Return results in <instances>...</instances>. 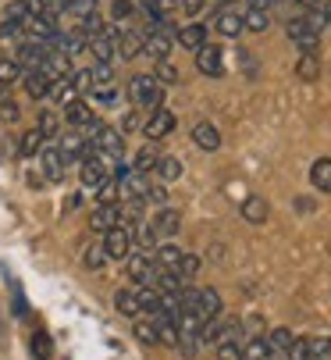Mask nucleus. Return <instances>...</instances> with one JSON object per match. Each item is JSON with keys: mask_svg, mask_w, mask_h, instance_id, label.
Instances as JSON below:
<instances>
[{"mask_svg": "<svg viewBox=\"0 0 331 360\" xmlns=\"http://www.w3.org/2000/svg\"><path fill=\"white\" fill-rule=\"evenodd\" d=\"M324 22L331 25V0H327V4H324Z\"/></svg>", "mask_w": 331, "mask_h": 360, "instance_id": "56", "label": "nucleus"}, {"mask_svg": "<svg viewBox=\"0 0 331 360\" xmlns=\"http://www.w3.org/2000/svg\"><path fill=\"white\" fill-rule=\"evenodd\" d=\"M65 11H72L75 18H82V15L96 11V0H68V4H65Z\"/></svg>", "mask_w": 331, "mask_h": 360, "instance_id": "48", "label": "nucleus"}, {"mask_svg": "<svg viewBox=\"0 0 331 360\" xmlns=\"http://www.w3.org/2000/svg\"><path fill=\"white\" fill-rule=\"evenodd\" d=\"M36 129H39L46 139H53V136L61 132V118L53 115V111H43V115H39V122H36Z\"/></svg>", "mask_w": 331, "mask_h": 360, "instance_id": "40", "label": "nucleus"}, {"mask_svg": "<svg viewBox=\"0 0 331 360\" xmlns=\"http://www.w3.org/2000/svg\"><path fill=\"white\" fill-rule=\"evenodd\" d=\"M285 353H289V360H310V346H306V339H292V346H289Z\"/></svg>", "mask_w": 331, "mask_h": 360, "instance_id": "50", "label": "nucleus"}, {"mask_svg": "<svg viewBox=\"0 0 331 360\" xmlns=\"http://www.w3.org/2000/svg\"><path fill=\"white\" fill-rule=\"evenodd\" d=\"M143 132H146L153 143L164 139V136H171V132H175V115H171L168 108H153L150 118H146V125H143Z\"/></svg>", "mask_w": 331, "mask_h": 360, "instance_id": "8", "label": "nucleus"}, {"mask_svg": "<svg viewBox=\"0 0 331 360\" xmlns=\"http://www.w3.org/2000/svg\"><path fill=\"white\" fill-rule=\"evenodd\" d=\"M50 96H53V104H61V108H68L75 96H82V93L75 89V82H72V72H68V75H53V82H50Z\"/></svg>", "mask_w": 331, "mask_h": 360, "instance_id": "15", "label": "nucleus"}, {"mask_svg": "<svg viewBox=\"0 0 331 360\" xmlns=\"http://www.w3.org/2000/svg\"><path fill=\"white\" fill-rule=\"evenodd\" d=\"M160 96H164V89H160V82H157V75H132L129 79V100H132V108H160Z\"/></svg>", "mask_w": 331, "mask_h": 360, "instance_id": "2", "label": "nucleus"}, {"mask_svg": "<svg viewBox=\"0 0 331 360\" xmlns=\"http://www.w3.org/2000/svg\"><path fill=\"white\" fill-rule=\"evenodd\" d=\"M296 75H299L303 82H313V79L320 75V65H317V58H313V54H303V58H299V65H296Z\"/></svg>", "mask_w": 331, "mask_h": 360, "instance_id": "34", "label": "nucleus"}, {"mask_svg": "<svg viewBox=\"0 0 331 360\" xmlns=\"http://www.w3.org/2000/svg\"><path fill=\"white\" fill-rule=\"evenodd\" d=\"M93 75V86H115V68H110V61H96V68H89Z\"/></svg>", "mask_w": 331, "mask_h": 360, "instance_id": "41", "label": "nucleus"}, {"mask_svg": "<svg viewBox=\"0 0 331 360\" xmlns=\"http://www.w3.org/2000/svg\"><path fill=\"white\" fill-rule=\"evenodd\" d=\"M196 318L200 321H210V318H221V292L217 289H196Z\"/></svg>", "mask_w": 331, "mask_h": 360, "instance_id": "12", "label": "nucleus"}, {"mask_svg": "<svg viewBox=\"0 0 331 360\" xmlns=\"http://www.w3.org/2000/svg\"><path fill=\"white\" fill-rule=\"evenodd\" d=\"M292 339H296V335H292L289 328H274V332L267 335V342H271V349H278V353H285V349L292 346Z\"/></svg>", "mask_w": 331, "mask_h": 360, "instance_id": "43", "label": "nucleus"}, {"mask_svg": "<svg viewBox=\"0 0 331 360\" xmlns=\"http://www.w3.org/2000/svg\"><path fill=\"white\" fill-rule=\"evenodd\" d=\"M160 289L157 285H139L136 289V300H139V314H157L160 311Z\"/></svg>", "mask_w": 331, "mask_h": 360, "instance_id": "23", "label": "nucleus"}, {"mask_svg": "<svg viewBox=\"0 0 331 360\" xmlns=\"http://www.w3.org/2000/svg\"><path fill=\"white\" fill-rule=\"evenodd\" d=\"M271 353H274V349H271V342H267L264 335H253V339H249V346L242 349V360H271Z\"/></svg>", "mask_w": 331, "mask_h": 360, "instance_id": "30", "label": "nucleus"}, {"mask_svg": "<svg viewBox=\"0 0 331 360\" xmlns=\"http://www.w3.org/2000/svg\"><path fill=\"white\" fill-rule=\"evenodd\" d=\"M4 22H29V0H11L4 8Z\"/></svg>", "mask_w": 331, "mask_h": 360, "instance_id": "42", "label": "nucleus"}, {"mask_svg": "<svg viewBox=\"0 0 331 360\" xmlns=\"http://www.w3.org/2000/svg\"><path fill=\"white\" fill-rule=\"evenodd\" d=\"M214 29L221 32V36H228V39H235L246 25H242V15L239 11H232V8H221L217 15H214Z\"/></svg>", "mask_w": 331, "mask_h": 360, "instance_id": "16", "label": "nucleus"}, {"mask_svg": "<svg viewBox=\"0 0 331 360\" xmlns=\"http://www.w3.org/2000/svg\"><path fill=\"white\" fill-rule=\"evenodd\" d=\"M157 158H160V153H157L153 146H143V150L136 153V161H132V168L146 175V172H153V165H157Z\"/></svg>", "mask_w": 331, "mask_h": 360, "instance_id": "37", "label": "nucleus"}, {"mask_svg": "<svg viewBox=\"0 0 331 360\" xmlns=\"http://www.w3.org/2000/svg\"><path fill=\"white\" fill-rule=\"evenodd\" d=\"M182 278H193L196 271H200V257H193V253H182V261H179V268H175Z\"/></svg>", "mask_w": 331, "mask_h": 360, "instance_id": "47", "label": "nucleus"}, {"mask_svg": "<svg viewBox=\"0 0 331 360\" xmlns=\"http://www.w3.org/2000/svg\"><path fill=\"white\" fill-rule=\"evenodd\" d=\"M139 54H143V36H139L136 29H125V32L115 36V58H118V61H132V58H139Z\"/></svg>", "mask_w": 331, "mask_h": 360, "instance_id": "10", "label": "nucleus"}, {"mask_svg": "<svg viewBox=\"0 0 331 360\" xmlns=\"http://www.w3.org/2000/svg\"><path fill=\"white\" fill-rule=\"evenodd\" d=\"M299 4H303L306 11H313V8H320V0H299Z\"/></svg>", "mask_w": 331, "mask_h": 360, "instance_id": "55", "label": "nucleus"}, {"mask_svg": "<svg viewBox=\"0 0 331 360\" xmlns=\"http://www.w3.org/2000/svg\"><path fill=\"white\" fill-rule=\"evenodd\" d=\"M242 25H246L249 32H267V25H271L267 8H249V11L242 15Z\"/></svg>", "mask_w": 331, "mask_h": 360, "instance_id": "29", "label": "nucleus"}, {"mask_svg": "<svg viewBox=\"0 0 331 360\" xmlns=\"http://www.w3.org/2000/svg\"><path fill=\"white\" fill-rule=\"evenodd\" d=\"M18 118H22V111H18V100H11V96H0V122H4V125H18Z\"/></svg>", "mask_w": 331, "mask_h": 360, "instance_id": "36", "label": "nucleus"}, {"mask_svg": "<svg viewBox=\"0 0 331 360\" xmlns=\"http://www.w3.org/2000/svg\"><path fill=\"white\" fill-rule=\"evenodd\" d=\"M132 335H136V342H143V346H157V342H160V335H157V321H153V318H136Z\"/></svg>", "mask_w": 331, "mask_h": 360, "instance_id": "25", "label": "nucleus"}, {"mask_svg": "<svg viewBox=\"0 0 331 360\" xmlns=\"http://www.w3.org/2000/svg\"><path fill=\"white\" fill-rule=\"evenodd\" d=\"M139 15V8L132 4V0H115V4H110V18L115 22H132Z\"/></svg>", "mask_w": 331, "mask_h": 360, "instance_id": "35", "label": "nucleus"}, {"mask_svg": "<svg viewBox=\"0 0 331 360\" xmlns=\"http://www.w3.org/2000/svg\"><path fill=\"white\" fill-rule=\"evenodd\" d=\"M267 214H271V207H267V200H264V196H257V193H253V196H246V200H242V218H246L249 225H264V221H267Z\"/></svg>", "mask_w": 331, "mask_h": 360, "instance_id": "20", "label": "nucleus"}, {"mask_svg": "<svg viewBox=\"0 0 331 360\" xmlns=\"http://www.w3.org/2000/svg\"><path fill=\"white\" fill-rule=\"evenodd\" d=\"M196 68H200L203 75H210V79L225 75V50L214 46V43H203V46L196 50Z\"/></svg>", "mask_w": 331, "mask_h": 360, "instance_id": "6", "label": "nucleus"}, {"mask_svg": "<svg viewBox=\"0 0 331 360\" xmlns=\"http://www.w3.org/2000/svg\"><path fill=\"white\" fill-rule=\"evenodd\" d=\"M143 125H146V118H143L139 111H129V115H125V122H122V129H125V132H139Z\"/></svg>", "mask_w": 331, "mask_h": 360, "instance_id": "52", "label": "nucleus"}, {"mask_svg": "<svg viewBox=\"0 0 331 360\" xmlns=\"http://www.w3.org/2000/svg\"><path fill=\"white\" fill-rule=\"evenodd\" d=\"M79 165H82V168H79V179H82V186L96 189V186H100V182L107 179V168H103V165H100V161L93 158V153H89L86 161H79Z\"/></svg>", "mask_w": 331, "mask_h": 360, "instance_id": "21", "label": "nucleus"}, {"mask_svg": "<svg viewBox=\"0 0 331 360\" xmlns=\"http://www.w3.org/2000/svg\"><path fill=\"white\" fill-rule=\"evenodd\" d=\"M310 182H313V189L331 193V158H320L310 165Z\"/></svg>", "mask_w": 331, "mask_h": 360, "instance_id": "24", "label": "nucleus"}, {"mask_svg": "<svg viewBox=\"0 0 331 360\" xmlns=\"http://www.w3.org/2000/svg\"><path fill=\"white\" fill-rule=\"evenodd\" d=\"M29 349H32L36 360H50V356H53V339H50L46 332H36L32 342H29Z\"/></svg>", "mask_w": 331, "mask_h": 360, "instance_id": "32", "label": "nucleus"}, {"mask_svg": "<svg viewBox=\"0 0 331 360\" xmlns=\"http://www.w3.org/2000/svg\"><path fill=\"white\" fill-rule=\"evenodd\" d=\"M79 29L86 32V39H93V36H100V32H103V29H110V25L103 22V15H100V11H89V15H82V18H79Z\"/></svg>", "mask_w": 331, "mask_h": 360, "instance_id": "31", "label": "nucleus"}, {"mask_svg": "<svg viewBox=\"0 0 331 360\" xmlns=\"http://www.w3.org/2000/svg\"><path fill=\"white\" fill-rule=\"evenodd\" d=\"M96 200H100V203H118V200H122L118 179H103V182L96 186Z\"/></svg>", "mask_w": 331, "mask_h": 360, "instance_id": "38", "label": "nucleus"}, {"mask_svg": "<svg viewBox=\"0 0 331 360\" xmlns=\"http://www.w3.org/2000/svg\"><path fill=\"white\" fill-rule=\"evenodd\" d=\"M115 225H122V203H100V207L89 214V229H93L96 236L110 232Z\"/></svg>", "mask_w": 331, "mask_h": 360, "instance_id": "7", "label": "nucleus"}, {"mask_svg": "<svg viewBox=\"0 0 331 360\" xmlns=\"http://www.w3.org/2000/svg\"><path fill=\"white\" fill-rule=\"evenodd\" d=\"M324 25H327L324 15H313V11H310V15H303V18H292L285 32H289V39L303 50V54H313V50L320 46V29H324Z\"/></svg>", "mask_w": 331, "mask_h": 360, "instance_id": "1", "label": "nucleus"}, {"mask_svg": "<svg viewBox=\"0 0 331 360\" xmlns=\"http://www.w3.org/2000/svg\"><path fill=\"white\" fill-rule=\"evenodd\" d=\"M306 346H310V360H320V356L331 353V339L327 335H313V339H306Z\"/></svg>", "mask_w": 331, "mask_h": 360, "instance_id": "44", "label": "nucleus"}, {"mask_svg": "<svg viewBox=\"0 0 331 360\" xmlns=\"http://www.w3.org/2000/svg\"><path fill=\"white\" fill-rule=\"evenodd\" d=\"M43 143H46V136H43L39 129H29V132L18 139V153H22V158H32V153L43 150Z\"/></svg>", "mask_w": 331, "mask_h": 360, "instance_id": "28", "label": "nucleus"}, {"mask_svg": "<svg viewBox=\"0 0 331 360\" xmlns=\"http://www.w3.org/2000/svg\"><path fill=\"white\" fill-rule=\"evenodd\" d=\"M89 93H93L96 104H118V89L115 86H93Z\"/></svg>", "mask_w": 331, "mask_h": 360, "instance_id": "46", "label": "nucleus"}, {"mask_svg": "<svg viewBox=\"0 0 331 360\" xmlns=\"http://www.w3.org/2000/svg\"><path fill=\"white\" fill-rule=\"evenodd\" d=\"M65 122H68L72 129H79V132H82L86 125H93V122H96V115H93V108L86 104V100H82V96H75V100H72V104L65 108Z\"/></svg>", "mask_w": 331, "mask_h": 360, "instance_id": "14", "label": "nucleus"}, {"mask_svg": "<svg viewBox=\"0 0 331 360\" xmlns=\"http://www.w3.org/2000/svg\"><path fill=\"white\" fill-rule=\"evenodd\" d=\"M22 79V65L11 58H0V86H15Z\"/></svg>", "mask_w": 331, "mask_h": 360, "instance_id": "33", "label": "nucleus"}, {"mask_svg": "<svg viewBox=\"0 0 331 360\" xmlns=\"http://www.w3.org/2000/svg\"><path fill=\"white\" fill-rule=\"evenodd\" d=\"M82 261H86V268H103L107 264V253H103V246H96V243H89V246H82Z\"/></svg>", "mask_w": 331, "mask_h": 360, "instance_id": "39", "label": "nucleus"}, {"mask_svg": "<svg viewBox=\"0 0 331 360\" xmlns=\"http://www.w3.org/2000/svg\"><path fill=\"white\" fill-rule=\"evenodd\" d=\"M103 253H107V261H125V257L132 253V232L125 225H115L110 232H103Z\"/></svg>", "mask_w": 331, "mask_h": 360, "instance_id": "4", "label": "nucleus"}, {"mask_svg": "<svg viewBox=\"0 0 331 360\" xmlns=\"http://www.w3.org/2000/svg\"><path fill=\"white\" fill-rule=\"evenodd\" d=\"M125 271H129V278H136L139 285H153L160 264L153 261V253L139 250V253H129V257H125Z\"/></svg>", "mask_w": 331, "mask_h": 360, "instance_id": "3", "label": "nucleus"}, {"mask_svg": "<svg viewBox=\"0 0 331 360\" xmlns=\"http://www.w3.org/2000/svg\"><path fill=\"white\" fill-rule=\"evenodd\" d=\"M217 360H242L239 342H217Z\"/></svg>", "mask_w": 331, "mask_h": 360, "instance_id": "49", "label": "nucleus"}, {"mask_svg": "<svg viewBox=\"0 0 331 360\" xmlns=\"http://www.w3.org/2000/svg\"><path fill=\"white\" fill-rule=\"evenodd\" d=\"M82 200H86V193L79 189V193H72L68 200H65V214H72V211H79L82 207Z\"/></svg>", "mask_w": 331, "mask_h": 360, "instance_id": "53", "label": "nucleus"}, {"mask_svg": "<svg viewBox=\"0 0 331 360\" xmlns=\"http://www.w3.org/2000/svg\"><path fill=\"white\" fill-rule=\"evenodd\" d=\"M61 153H65V161H86L89 153H93V146H89V139L75 129V132H68V136H61Z\"/></svg>", "mask_w": 331, "mask_h": 360, "instance_id": "11", "label": "nucleus"}, {"mask_svg": "<svg viewBox=\"0 0 331 360\" xmlns=\"http://www.w3.org/2000/svg\"><path fill=\"white\" fill-rule=\"evenodd\" d=\"M193 143H196L200 150L214 153V150H221V132H217L210 122H200V125H193Z\"/></svg>", "mask_w": 331, "mask_h": 360, "instance_id": "19", "label": "nucleus"}, {"mask_svg": "<svg viewBox=\"0 0 331 360\" xmlns=\"http://www.w3.org/2000/svg\"><path fill=\"white\" fill-rule=\"evenodd\" d=\"M157 82H160V86H175V82H179V68H175L171 61H160V65H157Z\"/></svg>", "mask_w": 331, "mask_h": 360, "instance_id": "45", "label": "nucleus"}, {"mask_svg": "<svg viewBox=\"0 0 331 360\" xmlns=\"http://www.w3.org/2000/svg\"><path fill=\"white\" fill-rule=\"evenodd\" d=\"M203 4H207V0H182V8H186V15H193V18H196V15L203 11Z\"/></svg>", "mask_w": 331, "mask_h": 360, "instance_id": "54", "label": "nucleus"}, {"mask_svg": "<svg viewBox=\"0 0 331 360\" xmlns=\"http://www.w3.org/2000/svg\"><path fill=\"white\" fill-rule=\"evenodd\" d=\"M115 307L122 318H139V300H136V289H118L115 292Z\"/></svg>", "mask_w": 331, "mask_h": 360, "instance_id": "26", "label": "nucleus"}, {"mask_svg": "<svg viewBox=\"0 0 331 360\" xmlns=\"http://www.w3.org/2000/svg\"><path fill=\"white\" fill-rule=\"evenodd\" d=\"M22 82H25V93H29L32 100H43V96H50L53 75H50L46 68H29V72L22 75Z\"/></svg>", "mask_w": 331, "mask_h": 360, "instance_id": "13", "label": "nucleus"}, {"mask_svg": "<svg viewBox=\"0 0 331 360\" xmlns=\"http://www.w3.org/2000/svg\"><path fill=\"white\" fill-rule=\"evenodd\" d=\"M115 36H118L115 29H103L100 36L89 39L86 50H93V58H96V61H115Z\"/></svg>", "mask_w": 331, "mask_h": 360, "instance_id": "17", "label": "nucleus"}, {"mask_svg": "<svg viewBox=\"0 0 331 360\" xmlns=\"http://www.w3.org/2000/svg\"><path fill=\"white\" fill-rule=\"evenodd\" d=\"M182 253H186V250H179L171 239H164V243H157V250H153V261H157L160 268H179Z\"/></svg>", "mask_w": 331, "mask_h": 360, "instance_id": "22", "label": "nucleus"}, {"mask_svg": "<svg viewBox=\"0 0 331 360\" xmlns=\"http://www.w3.org/2000/svg\"><path fill=\"white\" fill-rule=\"evenodd\" d=\"M150 229H153V236L164 243V239H175L179 236V229H182V214L179 211H171V207H164L153 221H150Z\"/></svg>", "mask_w": 331, "mask_h": 360, "instance_id": "9", "label": "nucleus"}, {"mask_svg": "<svg viewBox=\"0 0 331 360\" xmlns=\"http://www.w3.org/2000/svg\"><path fill=\"white\" fill-rule=\"evenodd\" d=\"M175 36H179V43H182L186 50H193V54H196V50L207 43V25H203V22H189V25H182Z\"/></svg>", "mask_w": 331, "mask_h": 360, "instance_id": "18", "label": "nucleus"}, {"mask_svg": "<svg viewBox=\"0 0 331 360\" xmlns=\"http://www.w3.org/2000/svg\"><path fill=\"white\" fill-rule=\"evenodd\" d=\"M72 82H75V89H79V93H89V89H93V75H89V68L72 72Z\"/></svg>", "mask_w": 331, "mask_h": 360, "instance_id": "51", "label": "nucleus"}, {"mask_svg": "<svg viewBox=\"0 0 331 360\" xmlns=\"http://www.w3.org/2000/svg\"><path fill=\"white\" fill-rule=\"evenodd\" d=\"M153 175H157L160 182H175V179L182 175V161H179V158H157Z\"/></svg>", "mask_w": 331, "mask_h": 360, "instance_id": "27", "label": "nucleus"}, {"mask_svg": "<svg viewBox=\"0 0 331 360\" xmlns=\"http://www.w3.org/2000/svg\"><path fill=\"white\" fill-rule=\"evenodd\" d=\"M39 168H43V179L46 182H58L65 175V153H61V146L53 143V139H46L43 150H39Z\"/></svg>", "mask_w": 331, "mask_h": 360, "instance_id": "5", "label": "nucleus"}]
</instances>
